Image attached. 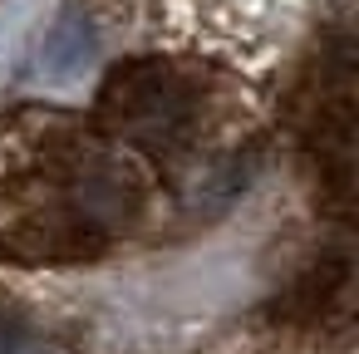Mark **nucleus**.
Wrapping results in <instances>:
<instances>
[{"label": "nucleus", "instance_id": "2", "mask_svg": "<svg viewBox=\"0 0 359 354\" xmlns=\"http://www.w3.org/2000/svg\"><path fill=\"white\" fill-rule=\"evenodd\" d=\"M84 55H89V25H79V20H65V25L50 35V64L65 74V69H74Z\"/></svg>", "mask_w": 359, "mask_h": 354}, {"label": "nucleus", "instance_id": "1", "mask_svg": "<svg viewBox=\"0 0 359 354\" xmlns=\"http://www.w3.org/2000/svg\"><path fill=\"white\" fill-rule=\"evenodd\" d=\"M109 104L118 114V123L148 143H172L192 128V89L187 79H177L172 69H158V64H143L123 79H114L109 89Z\"/></svg>", "mask_w": 359, "mask_h": 354}, {"label": "nucleus", "instance_id": "3", "mask_svg": "<svg viewBox=\"0 0 359 354\" xmlns=\"http://www.w3.org/2000/svg\"><path fill=\"white\" fill-rule=\"evenodd\" d=\"M25 344H30V329L11 315H0V354H25Z\"/></svg>", "mask_w": 359, "mask_h": 354}]
</instances>
